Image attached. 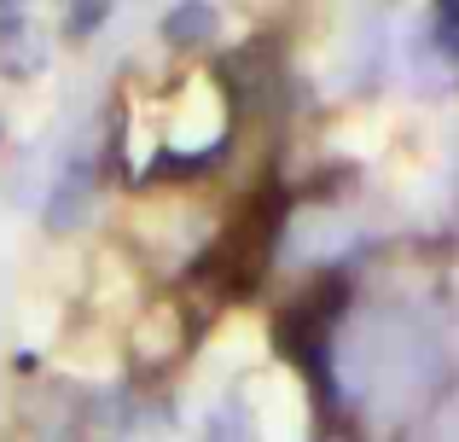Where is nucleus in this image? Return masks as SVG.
<instances>
[{"mask_svg":"<svg viewBox=\"0 0 459 442\" xmlns=\"http://www.w3.org/2000/svg\"><path fill=\"white\" fill-rule=\"evenodd\" d=\"M53 58V41L47 30L30 18V12H0V76L6 82H35Z\"/></svg>","mask_w":459,"mask_h":442,"instance_id":"nucleus-1","label":"nucleus"},{"mask_svg":"<svg viewBox=\"0 0 459 442\" xmlns=\"http://www.w3.org/2000/svg\"><path fill=\"white\" fill-rule=\"evenodd\" d=\"M180 350H186V315H180L175 303L140 308L134 332H128V355H134V367H169Z\"/></svg>","mask_w":459,"mask_h":442,"instance_id":"nucleus-2","label":"nucleus"},{"mask_svg":"<svg viewBox=\"0 0 459 442\" xmlns=\"http://www.w3.org/2000/svg\"><path fill=\"white\" fill-rule=\"evenodd\" d=\"M93 198H100V169H93L88 158L65 163V175H53V193H47V227L53 233H70V227H82L93 216Z\"/></svg>","mask_w":459,"mask_h":442,"instance_id":"nucleus-3","label":"nucleus"},{"mask_svg":"<svg viewBox=\"0 0 459 442\" xmlns=\"http://www.w3.org/2000/svg\"><path fill=\"white\" fill-rule=\"evenodd\" d=\"M157 35H163L169 47H180V53H198V47H210L215 35H221V12H215L210 0H175V6L163 12V23H157Z\"/></svg>","mask_w":459,"mask_h":442,"instance_id":"nucleus-4","label":"nucleus"},{"mask_svg":"<svg viewBox=\"0 0 459 442\" xmlns=\"http://www.w3.org/2000/svg\"><path fill=\"white\" fill-rule=\"evenodd\" d=\"M111 6H117V0H70L65 35H70V41H88V35H100V23L111 18Z\"/></svg>","mask_w":459,"mask_h":442,"instance_id":"nucleus-5","label":"nucleus"},{"mask_svg":"<svg viewBox=\"0 0 459 442\" xmlns=\"http://www.w3.org/2000/svg\"><path fill=\"white\" fill-rule=\"evenodd\" d=\"M430 41H437L442 58L459 65V0H442V6H437V35H430Z\"/></svg>","mask_w":459,"mask_h":442,"instance_id":"nucleus-6","label":"nucleus"},{"mask_svg":"<svg viewBox=\"0 0 459 442\" xmlns=\"http://www.w3.org/2000/svg\"><path fill=\"white\" fill-rule=\"evenodd\" d=\"M0 12H23V0H0Z\"/></svg>","mask_w":459,"mask_h":442,"instance_id":"nucleus-7","label":"nucleus"},{"mask_svg":"<svg viewBox=\"0 0 459 442\" xmlns=\"http://www.w3.org/2000/svg\"><path fill=\"white\" fill-rule=\"evenodd\" d=\"M0 140H6V123H0Z\"/></svg>","mask_w":459,"mask_h":442,"instance_id":"nucleus-8","label":"nucleus"}]
</instances>
